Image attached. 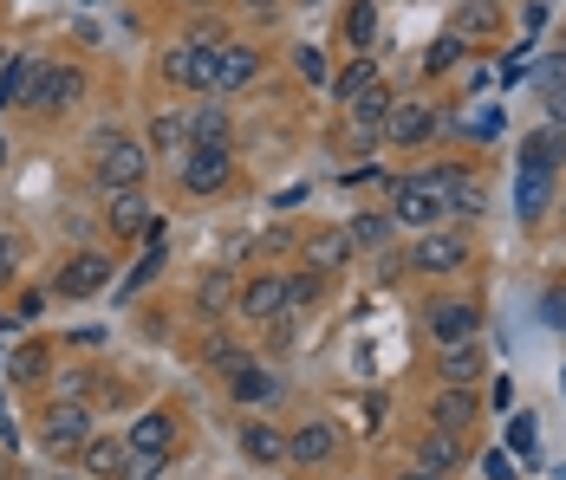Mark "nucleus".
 <instances>
[{"mask_svg":"<svg viewBox=\"0 0 566 480\" xmlns=\"http://www.w3.org/2000/svg\"><path fill=\"white\" fill-rule=\"evenodd\" d=\"M456 26H462V33H488V26H495V7H482V0H475V7H462V13H456Z\"/></svg>","mask_w":566,"mask_h":480,"instance_id":"obj_37","label":"nucleus"},{"mask_svg":"<svg viewBox=\"0 0 566 480\" xmlns=\"http://www.w3.org/2000/svg\"><path fill=\"white\" fill-rule=\"evenodd\" d=\"M456 59H462V39H456V33H443V39H436V46H429L424 72H449V65H456Z\"/></svg>","mask_w":566,"mask_h":480,"instance_id":"obj_35","label":"nucleus"},{"mask_svg":"<svg viewBox=\"0 0 566 480\" xmlns=\"http://www.w3.org/2000/svg\"><path fill=\"white\" fill-rule=\"evenodd\" d=\"M372 85H378V65H372V59H358V65H345V72H339V85H332V92H339V105H352V98H358V92H372Z\"/></svg>","mask_w":566,"mask_h":480,"instance_id":"obj_26","label":"nucleus"},{"mask_svg":"<svg viewBox=\"0 0 566 480\" xmlns=\"http://www.w3.org/2000/svg\"><path fill=\"white\" fill-rule=\"evenodd\" d=\"M547 111H554V123L566 130V85H561V92H547Z\"/></svg>","mask_w":566,"mask_h":480,"instance_id":"obj_45","label":"nucleus"},{"mask_svg":"<svg viewBox=\"0 0 566 480\" xmlns=\"http://www.w3.org/2000/svg\"><path fill=\"white\" fill-rule=\"evenodd\" d=\"M332 448H339V429L332 422H306V429H293L286 435V461H299V468H319V461H332Z\"/></svg>","mask_w":566,"mask_h":480,"instance_id":"obj_7","label":"nucleus"},{"mask_svg":"<svg viewBox=\"0 0 566 480\" xmlns=\"http://www.w3.org/2000/svg\"><path fill=\"white\" fill-rule=\"evenodd\" d=\"M79 461H85V475L118 480V468H125V448H118V442H85V448H79Z\"/></svg>","mask_w":566,"mask_h":480,"instance_id":"obj_24","label":"nucleus"},{"mask_svg":"<svg viewBox=\"0 0 566 480\" xmlns=\"http://www.w3.org/2000/svg\"><path fill=\"white\" fill-rule=\"evenodd\" d=\"M345 235H352V247H385V235H391V221H385V215H358V221H352Z\"/></svg>","mask_w":566,"mask_h":480,"instance_id":"obj_31","label":"nucleus"},{"mask_svg":"<svg viewBox=\"0 0 566 480\" xmlns=\"http://www.w3.org/2000/svg\"><path fill=\"white\" fill-rule=\"evenodd\" d=\"M475 325H482V312H475L469 299H443V305H429V332H436L443 345H462V338H475Z\"/></svg>","mask_w":566,"mask_h":480,"instance_id":"obj_9","label":"nucleus"},{"mask_svg":"<svg viewBox=\"0 0 566 480\" xmlns=\"http://www.w3.org/2000/svg\"><path fill=\"white\" fill-rule=\"evenodd\" d=\"M228 376H235V396H241V403H268V396H274V376L255 370V363H241V370H228Z\"/></svg>","mask_w":566,"mask_h":480,"instance_id":"obj_27","label":"nucleus"},{"mask_svg":"<svg viewBox=\"0 0 566 480\" xmlns=\"http://www.w3.org/2000/svg\"><path fill=\"white\" fill-rule=\"evenodd\" d=\"M306 260H313L319 273L345 266V260H352V235H345V228H319V235L306 240Z\"/></svg>","mask_w":566,"mask_h":480,"instance_id":"obj_20","label":"nucleus"},{"mask_svg":"<svg viewBox=\"0 0 566 480\" xmlns=\"http://www.w3.org/2000/svg\"><path fill=\"white\" fill-rule=\"evenodd\" d=\"M241 7H248L255 20H274V13H281V0H241Z\"/></svg>","mask_w":566,"mask_h":480,"instance_id":"obj_44","label":"nucleus"},{"mask_svg":"<svg viewBox=\"0 0 566 480\" xmlns=\"http://www.w3.org/2000/svg\"><path fill=\"white\" fill-rule=\"evenodd\" d=\"M0 163H7V136H0Z\"/></svg>","mask_w":566,"mask_h":480,"instance_id":"obj_47","label":"nucleus"},{"mask_svg":"<svg viewBox=\"0 0 566 480\" xmlns=\"http://www.w3.org/2000/svg\"><path fill=\"white\" fill-rule=\"evenodd\" d=\"M293 65H299V79H313V85L326 79V52H319V46H299V52H293Z\"/></svg>","mask_w":566,"mask_h":480,"instance_id":"obj_38","label":"nucleus"},{"mask_svg":"<svg viewBox=\"0 0 566 480\" xmlns=\"http://www.w3.org/2000/svg\"><path fill=\"white\" fill-rule=\"evenodd\" d=\"M39 370H46V351H20L13 358V376H39Z\"/></svg>","mask_w":566,"mask_h":480,"instance_id":"obj_41","label":"nucleus"},{"mask_svg":"<svg viewBox=\"0 0 566 480\" xmlns=\"http://www.w3.org/2000/svg\"><path fill=\"white\" fill-rule=\"evenodd\" d=\"M561 156H566V130L561 123H547V130H534V136H521V169H561Z\"/></svg>","mask_w":566,"mask_h":480,"instance_id":"obj_12","label":"nucleus"},{"mask_svg":"<svg viewBox=\"0 0 566 480\" xmlns=\"http://www.w3.org/2000/svg\"><path fill=\"white\" fill-rule=\"evenodd\" d=\"M79 98H85V72L79 65H39L26 111H72Z\"/></svg>","mask_w":566,"mask_h":480,"instance_id":"obj_4","label":"nucleus"},{"mask_svg":"<svg viewBox=\"0 0 566 480\" xmlns=\"http://www.w3.org/2000/svg\"><path fill=\"white\" fill-rule=\"evenodd\" d=\"M547 202H554V176H547V169H521V182H515V215L534 221V215H547Z\"/></svg>","mask_w":566,"mask_h":480,"instance_id":"obj_14","label":"nucleus"},{"mask_svg":"<svg viewBox=\"0 0 566 480\" xmlns=\"http://www.w3.org/2000/svg\"><path fill=\"white\" fill-rule=\"evenodd\" d=\"M169 442H176V422H169V416H138V429H131V448L169 455Z\"/></svg>","mask_w":566,"mask_h":480,"instance_id":"obj_23","label":"nucleus"},{"mask_svg":"<svg viewBox=\"0 0 566 480\" xmlns=\"http://www.w3.org/2000/svg\"><path fill=\"white\" fill-rule=\"evenodd\" d=\"M39 442H46L52 455H79V448L92 442V409H85V403H52V409L39 416Z\"/></svg>","mask_w":566,"mask_h":480,"instance_id":"obj_2","label":"nucleus"},{"mask_svg":"<svg viewBox=\"0 0 566 480\" xmlns=\"http://www.w3.org/2000/svg\"><path fill=\"white\" fill-rule=\"evenodd\" d=\"M222 299H228V279H222V273H215V279H202V305H209V312H215V305H222Z\"/></svg>","mask_w":566,"mask_h":480,"instance_id":"obj_42","label":"nucleus"},{"mask_svg":"<svg viewBox=\"0 0 566 480\" xmlns=\"http://www.w3.org/2000/svg\"><path fill=\"white\" fill-rule=\"evenodd\" d=\"M182 143H189V123L182 118H156V130H150V149H156V156H176Z\"/></svg>","mask_w":566,"mask_h":480,"instance_id":"obj_29","label":"nucleus"},{"mask_svg":"<svg viewBox=\"0 0 566 480\" xmlns=\"http://www.w3.org/2000/svg\"><path fill=\"white\" fill-rule=\"evenodd\" d=\"M385 118H391V92H385V85H372V92L352 98V130H358V136H378Z\"/></svg>","mask_w":566,"mask_h":480,"instance_id":"obj_17","label":"nucleus"},{"mask_svg":"<svg viewBox=\"0 0 566 480\" xmlns=\"http://www.w3.org/2000/svg\"><path fill=\"white\" fill-rule=\"evenodd\" d=\"M429 130H436V118H429L424 105H391V118H385V136H391V143H424Z\"/></svg>","mask_w":566,"mask_h":480,"instance_id":"obj_18","label":"nucleus"},{"mask_svg":"<svg viewBox=\"0 0 566 480\" xmlns=\"http://www.w3.org/2000/svg\"><path fill=\"white\" fill-rule=\"evenodd\" d=\"M182 123H189L196 143H228V111H222V105H202L196 118H182Z\"/></svg>","mask_w":566,"mask_h":480,"instance_id":"obj_25","label":"nucleus"},{"mask_svg":"<svg viewBox=\"0 0 566 480\" xmlns=\"http://www.w3.org/2000/svg\"><path fill=\"white\" fill-rule=\"evenodd\" d=\"M241 448L261 461V468H274V461H286V435L281 429H268V422H248V435H241Z\"/></svg>","mask_w":566,"mask_h":480,"instance_id":"obj_22","label":"nucleus"},{"mask_svg":"<svg viewBox=\"0 0 566 480\" xmlns=\"http://www.w3.org/2000/svg\"><path fill=\"white\" fill-rule=\"evenodd\" d=\"M241 319H255V325H274V319H286V279H255L248 292H241Z\"/></svg>","mask_w":566,"mask_h":480,"instance_id":"obj_11","label":"nucleus"},{"mask_svg":"<svg viewBox=\"0 0 566 480\" xmlns=\"http://www.w3.org/2000/svg\"><path fill=\"white\" fill-rule=\"evenodd\" d=\"M105 279H111V260H105V253H79L72 266H59V279H52V286H59L66 299H85V292H98Z\"/></svg>","mask_w":566,"mask_h":480,"instance_id":"obj_8","label":"nucleus"},{"mask_svg":"<svg viewBox=\"0 0 566 480\" xmlns=\"http://www.w3.org/2000/svg\"><path fill=\"white\" fill-rule=\"evenodd\" d=\"M429 416H436V429H449V435H462V429H469V422H475V396H469V389H456V383H449V389H443V396H436V409H429Z\"/></svg>","mask_w":566,"mask_h":480,"instance_id":"obj_19","label":"nucleus"},{"mask_svg":"<svg viewBox=\"0 0 566 480\" xmlns=\"http://www.w3.org/2000/svg\"><path fill=\"white\" fill-rule=\"evenodd\" d=\"M398 480H443V475H429V468H404Z\"/></svg>","mask_w":566,"mask_h":480,"instance_id":"obj_46","label":"nucleus"},{"mask_svg":"<svg viewBox=\"0 0 566 480\" xmlns=\"http://www.w3.org/2000/svg\"><path fill=\"white\" fill-rule=\"evenodd\" d=\"M508 448H515V455H534V416H528V409L508 422Z\"/></svg>","mask_w":566,"mask_h":480,"instance_id":"obj_36","label":"nucleus"},{"mask_svg":"<svg viewBox=\"0 0 566 480\" xmlns=\"http://www.w3.org/2000/svg\"><path fill=\"white\" fill-rule=\"evenodd\" d=\"M319 299V273H299V279H286V312H306Z\"/></svg>","mask_w":566,"mask_h":480,"instance_id":"obj_34","label":"nucleus"},{"mask_svg":"<svg viewBox=\"0 0 566 480\" xmlns=\"http://www.w3.org/2000/svg\"><path fill=\"white\" fill-rule=\"evenodd\" d=\"M417 468H429V475H449V468H462V442H456L449 429H429L424 442H417Z\"/></svg>","mask_w":566,"mask_h":480,"instance_id":"obj_15","label":"nucleus"},{"mask_svg":"<svg viewBox=\"0 0 566 480\" xmlns=\"http://www.w3.org/2000/svg\"><path fill=\"white\" fill-rule=\"evenodd\" d=\"M561 389H566V376H561Z\"/></svg>","mask_w":566,"mask_h":480,"instance_id":"obj_49","label":"nucleus"},{"mask_svg":"<svg viewBox=\"0 0 566 480\" xmlns=\"http://www.w3.org/2000/svg\"><path fill=\"white\" fill-rule=\"evenodd\" d=\"M372 33H378V7H372V0H358V7L345 13V39L365 52V46H372Z\"/></svg>","mask_w":566,"mask_h":480,"instance_id":"obj_28","label":"nucleus"},{"mask_svg":"<svg viewBox=\"0 0 566 480\" xmlns=\"http://www.w3.org/2000/svg\"><path fill=\"white\" fill-rule=\"evenodd\" d=\"M156 475H163V455H150V448H125L118 480H156Z\"/></svg>","mask_w":566,"mask_h":480,"instance_id":"obj_30","label":"nucleus"},{"mask_svg":"<svg viewBox=\"0 0 566 480\" xmlns=\"http://www.w3.org/2000/svg\"><path fill=\"white\" fill-rule=\"evenodd\" d=\"M449 215H482V182L456 176V189H449Z\"/></svg>","mask_w":566,"mask_h":480,"instance_id":"obj_32","label":"nucleus"},{"mask_svg":"<svg viewBox=\"0 0 566 480\" xmlns=\"http://www.w3.org/2000/svg\"><path fill=\"white\" fill-rule=\"evenodd\" d=\"M0 72H7V65H0ZM0 105H7V92H0Z\"/></svg>","mask_w":566,"mask_h":480,"instance_id":"obj_48","label":"nucleus"},{"mask_svg":"<svg viewBox=\"0 0 566 480\" xmlns=\"http://www.w3.org/2000/svg\"><path fill=\"white\" fill-rule=\"evenodd\" d=\"M456 176H462V169H424V176H404V182L391 189L398 221H404V228H429L436 215H449V189H456Z\"/></svg>","mask_w":566,"mask_h":480,"instance_id":"obj_1","label":"nucleus"},{"mask_svg":"<svg viewBox=\"0 0 566 480\" xmlns=\"http://www.w3.org/2000/svg\"><path fill=\"white\" fill-rule=\"evenodd\" d=\"M13 273H20V240L0 235V279H13Z\"/></svg>","mask_w":566,"mask_h":480,"instance_id":"obj_40","label":"nucleus"},{"mask_svg":"<svg viewBox=\"0 0 566 480\" xmlns=\"http://www.w3.org/2000/svg\"><path fill=\"white\" fill-rule=\"evenodd\" d=\"M541 312H547V325H566V292H547V305H541Z\"/></svg>","mask_w":566,"mask_h":480,"instance_id":"obj_43","label":"nucleus"},{"mask_svg":"<svg viewBox=\"0 0 566 480\" xmlns=\"http://www.w3.org/2000/svg\"><path fill=\"white\" fill-rule=\"evenodd\" d=\"M482 475H488V480H515L521 468L508 461V448H488V455H482Z\"/></svg>","mask_w":566,"mask_h":480,"instance_id":"obj_39","label":"nucleus"},{"mask_svg":"<svg viewBox=\"0 0 566 480\" xmlns=\"http://www.w3.org/2000/svg\"><path fill=\"white\" fill-rule=\"evenodd\" d=\"M462 260H469L462 235H424L417 240V266H424V273H456Z\"/></svg>","mask_w":566,"mask_h":480,"instance_id":"obj_13","label":"nucleus"},{"mask_svg":"<svg viewBox=\"0 0 566 480\" xmlns=\"http://www.w3.org/2000/svg\"><path fill=\"white\" fill-rule=\"evenodd\" d=\"M150 221L156 215H150V202H143L138 189H118L111 195V235H150Z\"/></svg>","mask_w":566,"mask_h":480,"instance_id":"obj_16","label":"nucleus"},{"mask_svg":"<svg viewBox=\"0 0 566 480\" xmlns=\"http://www.w3.org/2000/svg\"><path fill=\"white\" fill-rule=\"evenodd\" d=\"M143 169H150V156H143L138 143H125V136H98V182L118 195V189H138Z\"/></svg>","mask_w":566,"mask_h":480,"instance_id":"obj_3","label":"nucleus"},{"mask_svg":"<svg viewBox=\"0 0 566 480\" xmlns=\"http://www.w3.org/2000/svg\"><path fill=\"white\" fill-rule=\"evenodd\" d=\"M528 79H534L541 92H561V85H566V52H554V59H541V65H528Z\"/></svg>","mask_w":566,"mask_h":480,"instance_id":"obj_33","label":"nucleus"},{"mask_svg":"<svg viewBox=\"0 0 566 480\" xmlns=\"http://www.w3.org/2000/svg\"><path fill=\"white\" fill-rule=\"evenodd\" d=\"M255 72H261L255 46H215V92H241Z\"/></svg>","mask_w":566,"mask_h":480,"instance_id":"obj_10","label":"nucleus"},{"mask_svg":"<svg viewBox=\"0 0 566 480\" xmlns=\"http://www.w3.org/2000/svg\"><path fill=\"white\" fill-rule=\"evenodd\" d=\"M163 79L182 85V92H215V52L209 46H176L163 59Z\"/></svg>","mask_w":566,"mask_h":480,"instance_id":"obj_5","label":"nucleus"},{"mask_svg":"<svg viewBox=\"0 0 566 480\" xmlns=\"http://www.w3.org/2000/svg\"><path fill=\"white\" fill-rule=\"evenodd\" d=\"M475 376H482V351H475V338H462V345H449V351H443V383L469 389Z\"/></svg>","mask_w":566,"mask_h":480,"instance_id":"obj_21","label":"nucleus"},{"mask_svg":"<svg viewBox=\"0 0 566 480\" xmlns=\"http://www.w3.org/2000/svg\"><path fill=\"white\" fill-rule=\"evenodd\" d=\"M222 182H228V143H196L189 163H182V189L189 195H209Z\"/></svg>","mask_w":566,"mask_h":480,"instance_id":"obj_6","label":"nucleus"}]
</instances>
